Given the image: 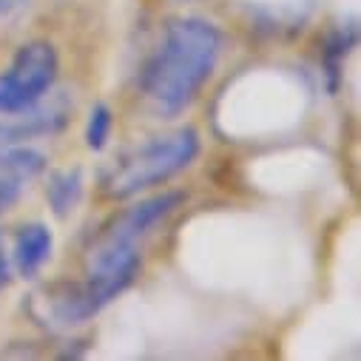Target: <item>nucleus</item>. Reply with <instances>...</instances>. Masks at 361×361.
<instances>
[{"label": "nucleus", "instance_id": "1", "mask_svg": "<svg viewBox=\"0 0 361 361\" xmlns=\"http://www.w3.org/2000/svg\"><path fill=\"white\" fill-rule=\"evenodd\" d=\"M222 51V32L202 18L171 20L159 46L140 74V88L148 106L162 117L185 111L200 88L211 80Z\"/></svg>", "mask_w": 361, "mask_h": 361}, {"label": "nucleus", "instance_id": "2", "mask_svg": "<svg viewBox=\"0 0 361 361\" xmlns=\"http://www.w3.org/2000/svg\"><path fill=\"white\" fill-rule=\"evenodd\" d=\"M200 154V134L194 128H179L165 137H154L114 157L100 176V191L109 200H128L148 191L173 173L185 171Z\"/></svg>", "mask_w": 361, "mask_h": 361}, {"label": "nucleus", "instance_id": "3", "mask_svg": "<svg viewBox=\"0 0 361 361\" xmlns=\"http://www.w3.org/2000/svg\"><path fill=\"white\" fill-rule=\"evenodd\" d=\"M57 77V51L46 40H32L18 49L12 66L0 74V114L20 111L54 85Z\"/></svg>", "mask_w": 361, "mask_h": 361}, {"label": "nucleus", "instance_id": "4", "mask_svg": "<svg viewBox=\"0 0 361 361\" xmlns=\"http://www.w3.org/2000/svg\"><path fill=\"white\" fill-rule=\"evenodd\" d=\"M71 117V103L66 94H54L49 103L43 97L20 111H9L0 120V148L18 145L32 137H51L57 134Z\"/></svg>", "mask_w": 361, "mask_h": 361}, {"label": "nucleus", "instance_id": "5", "mask_svg": "<svg viewBox=\"0 0 361 361\" xmlns=\"http://www.w3.org/2000/svg\"><path fill=\"white\" fill-rule=\"evenodd\" d=\"M183 202H185V194H183V191H165V194H159V197L142 200V202L126 208L123 214H117V216L103 228L100 236L117 239V242L140 245V239H145L162 219H168Z\"/></svg>", "mask_w": 361, "mask_h": 361}, {"label": "nucleus", "instance_id": "6", "mask_svg": "<svg viewBox=\"0 0 361 361\" xmlns=\"http://www.w3.org/2000/svg\"><path fill=\"white\" fill-rule=\"evenodd\" d=\"M51 247H54V239H51V231L43 222L23 225L15 236V253H12L15 267L23 276H35L37 270L51 259Z\"/></svg>", "mask_w": 361, "mask_h": 361}, {"label": "nucleus", "instance_id": "7", "mask_svg": "<svg viewBox=\"0 0 361 361\" xmlns=\"http://www.w3.org/2000/svg\"><path fill=\"white\" fill-rule=\"evenodd\" d=\"M46 197H49V205H51L54 216L66 219L82 197V171L80 168H66V171L51 173Z\"/></svg>", "mask_w": 361, "mask_h": 361}, {"label": "nucleus", "instance_id": "8", "mask_svg": "<svg viewBox=\"0 0 361 361\" xmlns=\"http://www.w3.org/2000/svg\"><path fill=\"white\" fill-rule=\"evenodd\" d=\"M111 128H114V117H111V109L106 103H97L88 114V123H85V145L92 151H103L109 137H111Z\"/></svg>", "mask_w": 361, "mask_h": 361}, {"label": "nucleus", "instance_id": "9", "mask_svg": "<svg viewBox=\"0 0 361 361\" xmlns=\"http://www.w3.org/2000/svg\"><path fill=\"white\" fill-rule=\"evenodd\" d=\"M23 188H26V179H20V176H15V173L0 168V214L9 211L20 200Z\"/></svg>", "mask_w": 361, "mask_h": 361}, {"label": "nucleus", "instance_id": "10", "mask_svg": "<svg viewBox=\"0 0 361 361\" xmlns=\"http://www.w3.org/2000/svg\"><path fill=\"white\" fill-rule=\"evenodd\" d=\"M9 285V259L4 256V250H0V288Z\"/></svg>", "mask_w": 361, "mask_h": 361}]
</instances>
